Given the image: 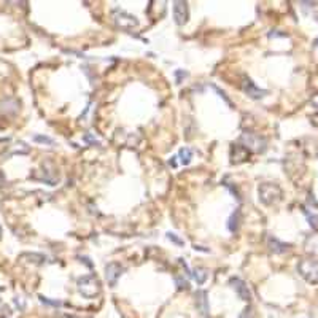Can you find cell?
I'll use <instances>...</instances> for the list:
<instances>
[{
    "instance_id": "cell-1",
    "label": "cell",
    "mask_w": 318,
    "mask_h": 318,
    "mask_svg": "<svg viewBox=\"0 0 318 318\" xmlns=\"http://www.w3.org/2000/svg\"><path fill=\"white\" fill-rule=\"evenodd\" d=\"M259 201L266 205H273L282 201V188L277 183H263L258 188Z\"/></svg>"
},
{
    "instance_id": "cell-2",
    "label": "cell",
    "mask_w": 318,
    "mask_h": 318,
    "mask_svg": "<svg viewBox=\"0 0 318 318\" xmlns=\"http://www.w3.org/2000/svg\"><path fill=\"white\" fill-rule=\"evenodd\" d=\"M100 282L95 275H85L78 278V291L88 299H92L100 295Z\"/></svg>"
},
{
    "instance_id": "cell-3",
    "label": "cell",
    "mask_w": 318,
    "mask_h": 318,
    "mask_svg": "<svg viewBox=\"0 0 318 318\" xmlns=\"http://www.w3.org/2000/svg\"><path fill=\"white\" fill-rule=\"evenodd\" d=\"M240 142L248 151H253V153H263V151H266V146H267V140L264 137L258 136V134H253V132L242 134Z\"/></svg>"
},
{
    "instance_id": "cell-4",
    "label": "cell",
    "mask_w": 318,
    "mask_h": 318,
    "mask_svg": "<svg viewBox=\"0 0 318 318\" xmlns=\"http://www.w3.org/2000/svg\"><path fill=\"white\" fill-rule=\"evenodd\" d=\"M297 272L309 283H318V263L314 259H302L297 264Z\"/></svg>"
},
{
    "instance_id": "cell-5",
    "label": "cell",
    "mask_w": 318,
    "mask_h": 318,
    "mask_svg": "<svg viewBox=\"0 0 318 318\" xmlns=\"http://www.w3.org/2000/svg\"><path fill=\"white\" fill-rule=\"evenodd\" d=\"M113 19H114V24L123 30H134L138 25V19L136 16H132L129 13L121 11V10L114 11Z\"/></svg>"
},
{
    "instance_id": "cell-6",
    "label": "cell",
    "mask_w": 318,
    "mask_h": 318,
    "mask_svg": "<svg viewBox=\"0 0 318 318\" xmlns=\"http://www.w3.org/2000/svg\"><path fill=\"white\" fill-rule=\"evenodd\" d=\"M124 272L123 266L118 264V263H110L105 266V277H107V282L110 286H114L118 282V278L121 277V273Z\"/></svg>"
},
{
    "instance_id": "cell-7",
    "label": "cell",
    "mask_w": 318,
    "mask_h": 318,
    "mask_svg": "<svg viewBox=\"0 0 318 318\" xmlns=\"http://www.w3.org/2000/svg\"><path fill=\"white\" fill-rule=\"evenodd\" d=\"M188 5L186 2H182V0H178V2L174 3V19L178 25H183L184 23L188 21Z\"/></svg>"
},
{
    "instance_id": "cell-8",
    "label": "cell",
    "mask_w": 318,
    "mask_h": 318,
    "mask_svg": "<svg viewBox=\"0 0 318 318\" xmlns=\"http://www.w3.org/2000/svg\"><path fill=\"white\" fill-rule=\"evenodd\" d=\"M231 286L235 290V293H237L242 301H250L251 299V293H250V290H248V286L244 280L234 277V278H231Z\"/></svg>"
},
{
    "instance_id": "cell-9",
    "label": "cell",
    "mask_w": 318,
    "mask_h": 318,
    "mask_svg": "<svg viewBox=\"0 0 318 318\" xmlns=\"http://www.w3.org/2000/svg\"><path fill=\"white\" fill-rule=\"evenodd\" d=\"M244 91L250 95L251 99H263L264 95L267 94V91L266 89H261V88H258L254 83L251 81V80H248V78H245L244 80Z\"/></svg>"
},
{
    "instance_id": "cell-10",
    "label": "cell",
    "mask_w": 318,
    "mask_h": 318,
    "mask_svg": "<svg viewBox=\"0 0 318 318\" xmlns=\"http://www.w3.org/2000/svg\"><path fill=\"white\" fill-rule=\"evenodd\" d=\"M19 110V102L13 97L8 99H3L0 102V113L6 114V116H11V114H16Z\"/></svg>"
},
{
    "instance_id": "cell-11",
    "label": "cell",
    "mask_w": 318,
    "mask_h": 318,
    "mask_svg": "<svg viewBox=\"0 0 318 318\" xmlns=\"http://www.w3.org/2000/svg\"><path fill=\"white\" fill-rule=\"evenodd\" d=\"M304 248L307 253L314 254V256H318V232H314L305 237Z\"/></svg>"
},
{
    "instance_id": "cell-12",
    "label": "cell",
    "mask_w": 318,
    "mask_h": 318,
    "mask_svg": "<svg viewBox=\"0 0 318 318\" xmlns=\"http://www.w3.org/2000/svg\"><path fill=\"white\" fill-rule=\"evenodd\" d=\"M196 305H197V310H199L202 315H207L208 314L207 293L204 291V290H199V291L196 293Z\"/></svg>"
},
{
    "instance_id": "cell-13",
    "label": "cell",
    "mask_w": 318,
    "mask_h": 318,
    "mask_svg": "<svg viewBox=\"0 0 318 318\" xmlns=\"http://www.w3.org/2000/svg\"><path fill=\"white\" fill-rule=\"evenodd\" d=\"M267 247H269V250L273 253H285V251H288V248H290L288 244H283V242H280L277 237H272V235L267 239Z\"/></svg>"
},
{
    "instance_id": "cell-14",
    "label": "cell",
    "mask_w": 318,
    "mask_h": 318,
    "mask_svg": "<svg viewBox=\"0 0 318 318\" xmlns=\"http://www.w3.org/2000/svg\"><path fill=\"white\" fill-rule=\"evenodd\" d=\"M248 155V150L245 146H240V145H234L232 146V162H240V161H245Z\"/></svg>"
},
{
    "instance_id": "cell-15",
    "label": "cell",
    "mask_w": 318,
    "mask_h": 318,
    "mask_svg": "<svg viewBox=\"0 0 318 318\" xmlns=\"http://www.w3.org/2000/svg\"><path fill=\"white\" fill-rule=\"evenodd\" d=\"M178 158H180V162L183 165H188L191 162V158H193V151L184 146V148H182L180 151H178Z\"/></svg>"
},
{
    "instance_id": "cell-16",
    "label": "cell",
    "mask_w": 318,
    "mask_h": 318,
    "mask_svg": "<svg viewBox=\"0 0 318 318\" xmlns=\"http://www.w3.org/2000/svg\"><path fill=\"white\" fill-rule=\"evenodd\" d=\"M193 277L196 278L197 283L202 285L207 280V271L204 269V267H196V269L193 271Z\"/></svg>"
},
{
    "instance_id": "cell-17",
    "label": "cell",
    "mask_w": 318,
    "mask_h": 318,
    "mask_svg": "<svg viewBox=\"0 0 318 318\" xmlns=\"http://www.w3.org/2000/svg\"><path fill=\"white\" fill-rule=\"evenodd\" d=\"M239 220H240V212L239 210H235V213L231 216V220H229V231H237L239 227Z\"/></svg>"
},
{
    "instance_id": "cell-18",
    "label": "cell",
    "mask_w": 318,
    "mask_h": 318,
    "mask_svg": "<svg viewBox=\"0 0 318 318\" xmlns=\"http://www.w3.org/2000/svg\"><path fill=\"white\" fill-rule=\"evenodd\" d=\"M34 142L37 143H45V145H54V140L46 136H34Z\"/></svg>"
},
{
    "instance_id": "cell-19",
    "label": "cell",
    "mask_w": 318,
    "mask_h": 318,
    "mask_svg": "<svg viewBox=\"0 0 318 318\" xmlns=\"http://www.w3.org/2000/svg\"><path fill=\"white\" fill-rule=\"evenodd\" d=\"M304 213L307 215V220L310 221V226L315 227V229H318V216L314 215V213H310L309 210H305V208H304Z\"/></svg>"
},
{
    "instance_id": "cell-20",
    "label": "cell",
    "mask_w": 318,
    "mask_h": 318,
    "mask_svg": "<svg viewBox=\"0 0 318 318\" xmlns=\"http://www.w3.org/2000/svg\"><path fill=\"white\" fill-rule=\"evenodd\" d=\"M167 239L174 242V244L180 245V247H182V245H184V242H183L182 239H178V237H177V234H174V232H167Z\"/></svg>"
},
{
    "instance_id": "cell-21",
    "label": "cell",
    "mask_w": 318,
    "mask_h": 318,
    "mask_svg": "<svg viewBox=\"0 0 318 318\" xmlns=\"http://www.w3.org/2000/svg\"><path fill=\"white\" fill-rule=\"evenodd\" d=\"M237 318H254V312H253V309L248 307V309H245L244 312H242Z\"/></svg>"
},
{
    "instance_id": "cell-22",
    "label": "cell",
    "mask_w": 318,
    "mask_h": 318,
    "mask_svg": "<svg viewBox=\"0 0 318 318\" xmlns=\"http://www.w3.org/2000/svg\"><path fill=\"white\" fill-rule=\"evenodd\" d=\"M175 282H177V285H178V288H188V282L184 278H182V277H177L175 278Z\"/></svg>"
},
{
    "instance_id": "cell-23",
    "label": "cell",
    "mask_w": 318,
    "mask_h": 318,
    "mask_svg": "<svg viewBox=\"0 0 318 318\" xmlns=\"http://www.w3.org/2000/svg\"><path fill=\"white\" fill-rule=\"evenodd\" d=\"M40 301H42L43 304H49V305H61L59 301H51V299L45 297V296H40Z\"/></svg>"
},
{
    "instance_id": "cell-24",
    "label": "cell",
    "mask_w": 318,
    "mask_h": 318,
    "mask_svg": "<svg viewBox=\"0 0 318 318\" xmlns=\"http://www.w3.org/2000/svg\"><path fill=\"white\" fill-rule=\"evenodd\" d=\"M310 105L314 107V108H317V110H318V94H315L314 97L310 99Z\"/></svg>"
},
{
    "instance_id": "cell-25",
    "label": "cell",
    "mask_w": 318,
    "mask_h": 318,
    "mask_svg": "<svg viewBox=\"0 0 318 318\" xmlns=\"http://www.w3.org/2000/svg\"><path fill=\"white\" fill-rule=\"evenodd\" d=\"M80 259H81V261H85L88 267H92V263H89V259H88V258H81V256H80Z\"/></svg>"
},
{
    "instance_id": "cell-26",
    "label": "cell",
    "mask_w": 318,
    "mask_h": 318,
    "mask_svg": "<svg viewBox=\"0 0 318 318\" xmlns=\"http://www.w3.org/2000/svg\"><path fill=\"white\" fill-rule=\"evenodd\" d=\"M3 183H5V177H3V174H2V172H0V186H2Z\"/></svg>"
},
{
    "instance_id": "cell-27",
    "label": "cell",
    "mask_w": 318,
    "mask_h": 318,
    "mask_svg": "<svg viewBox=\"0 0 318 318\" xmlns=\"http://www.w3.org/2000/svg\"><path fill=\"white\" fill-rule=\"evenodd\" d=\"M315 46L318 48V38H317V40H315Z\"/></svg>"
},
{
    "instance_id": "cell-28",
    "label": "cell",
    "mask_w": 318,
    "mask_h": 318,
    "mask_svg": "<svg viewBox=\"0 0 318 318\" xmlns=\"http://www.w3.org/2000/svg\"><path fill=\"white\" fill-rule=\"evenodd\" d=\"M0 235H2V227H0Z\"/></svg>"
},
{
    "instance_id": "cell-29",
    "label": "cell",
    "mask_w": 318,
    "mask_h": 318,
    "mask_svg": "<svg viewBox=\"0 0 318 318\" xmlns=\"http://www.w3.org/2000/svg\"><path fill=\"white\" fill-rule=\"evenodd\" d=\"M317 18H318V15H317Z\"/></svg>"
}]
</instances>
